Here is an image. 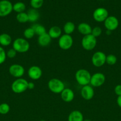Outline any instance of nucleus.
Returning a JSON list of instances; mask_svg holds the SVG:
<instances>
[{
	"mask_svg": "<svg viewBox=\"0 0 121 121\" xmlns=\"http://www.w3.org/2000/svg\"><path fill=\"white\" fill-rule=\"evenodd\" d=\"M27 15L28 17V21H30V22H35L37 20H38L40 17L39 11L34 8L29 9L27 13Z\"/></svg>",
	"mask_w": 121,
	"mask_h": 121,
	"instance_id": "412c9836",
	"label": "nucleus"
},
{
	"mask_svg": "<svg viewBox=\"0 0 121 121\" xmlns=\"http://www.w3.org/2000/svg\"><path fill=\"white\" fill-rule=\"evenodd\" d=\"M73 44V39L71 35L64 34L59 38L58 45L61 49L66 50L72 47Z\"/></svg>",
	"mask_w": 121,
	"mask_h": 121,
	"instance_id": "423d86ee",
	"label": "nucleus"
},
{
	"mask_svg": "<svg viewBox=\"0 0 121 121\" xmlns=\"http://www.w3.org/2000/svg\"><path fill=\"white\" fill-rule=\"evenodd\" d=\"M26 9V5L23 2H18L13 5V10L17 13H23Z\"/></svg>",
	"mask_w": 121,
	"mask_h": 121,
	"instance_id": "393cba45",
	"label": "nucleus"
},
{
	"mask_svg": "<svg viewBox=\"0 0 121 121\" xmlns=\"http://www.w3.org/2000/svg\"><path fill=\"white\" fill-rule=\"evenodd\" d=\"M13 10V5L8 0L0 1V17L7 16Z\"/></svg>",
	"mask_w": 121,
	"mask_h": 121,
	"instance_id": "6e6552de",
	"label": "nucleus"
},
{
	"mask_svg": "<svg viewBox=\"0 0 121 121\" xmlns=\"http://www.w3.org/2000/svg\"><path fill=\"white\" fill-rule=\"evenodd\" d=\"M84 118L81 112L79 111H73L70 113L68 121H83Z\"/></svg>",
	"mask_w": 121,
	"mask_h": 121,
	"instance_id": "6ab92c4d",
	"label": "nucleus"
},
{
	"mask_svg": "<svg viewBox=\"0 0 121 121\" xmlns=\"http://www.w3.org/2000/svg\"><path fill=\"white\" fill-rule=\"evenodd\" d=\"M105 80L106 78L104 74L102 73H96L91 76L90 83L94 87H100L104 84Z\"/></svg>",
	"mask_w": 121,
	"mask_h": 121,
	"instance_id": "9d476101",
	"label": "nucleus"
},
{
	"mask_svg": "<svg viewBox=\"0 0 121 121\" xmlns=\"http://www.w3.org/2000/svg\"><path fill=\"white\" fill-rule=\"evenodd\" d=\"M104 27L107 30L112 31L117 29L119 26V20L116 17L109 16L104 21Z\"/></svg>",
	"mask_w": 121,
	"mask_h": 121,
	"instance_id": "9b49d317",
	"label": "nucleus"
},
{
	"mask_svg": "<svg viewBox=\"0 0 121 121\" xmlns=\"http://www.w3.org/2000/svg\"><path fill=\"white\" fill-rule=\"evenodd\" d=\"M62 99L65 102H70L74 99V93L71 89L69 88H65L60 93Z\"/></svg>",
	"mask_w": 121,
	"mask_h": 121,
	"instance_id": "2eb2a0df",
	"label": "nucleus"
},
{
	"mask_svg": "<svg viewBox=\"0 0 121 121\" xmlns=\"http://www.w3.org/2000/svg\"><path fill=\"white\" fill-rule=\"evenodd\" d=\"M47 33L52 39H58L61 36L62 30L58 26H53L50 28Z\"/></svg>",
	"mask_w": 121,
	"mask_h": 121,
	"instance_id": "a211bd4d",
	"label": "nucleus"
},
{
	"mask_svg": "<svg viewBox=\"0 0 121 121\" xmlns=\"http://www.w3.org/2000/svg\"><path fill=\"white\" fill-rule=\"evenodd\" d=\"M28 75L33 80H38L42 76V70L37 66H32L28 69Z\"/></svg>",
	"mask_w": 121,
	"mask_h": 121,
	"instance_id": "4468645a",
	"label": "nucleus"
},
{
	"mask_svg": "<svg viewBox=\"0 0 121 121\" xmlns=\"http://www.w3.org/2000/svg\"><path fill=\"white\" fill-rule=\"evenodd\" d=\"M6 57H7V54L4 49L0 46V65H2L5 61Z\"/></svg>",
	"mask_w": 121,
	"mask_h": 121,
	"instance_id": "7c9ffc66",
	"label": "nucleus"
},
{
	"mask_svg": "<svg viewBox=\"0 0 121 121\" xmlns=\"http://www.w3.org/2000/svg\"><path fill=\"white\" fill-rule=\"evenodd\" d=\"M93 18L97 22H103L109 17V13L104 8H98L94 11Z\"/></svg>",
	"mask_w": 121,
	"mask_h": 121,
	"instance_id": "1a4fd4ad",
	"label": "nucleus"
},
{
	"mask_svg": "<svg viewBox=\"0 0 121 121\" xmlns=\"http://www.w3.org/2000/svg\"><path fill=\"white\" fill-rule=\"evenodd\" d=\"M106 59V54L103 52L98 51L93 54L91 57V62L95 67H100L105 64Z\"/></svg>",
	"mask_w": 121,
	"mask_h": 121,
	"instance_id": "0eeeda50",
	"label": "nucleus"
},
{
	"mask_svg": "<svg viewBox=\"0 0 121 121\" xmlns=\"http://www.w3.org/2000/svg\"><path fill=\"white\" fill-rule=\"evenodd\" d=\"M97 44V39L92 34L84 35L82 39V47L85 50H92L96 47Z\"/></svg>",
	"mask_w": 121,
	"mask_h": 121,
	"instance_id": "39448f33",
	"label": "nucleus"
},
{
	"mask_svg": "<svg viewBox=\"0 0 121 121\" xmlns=\"http://www.w3.org/2000/svg\"><path fill=\"white\" fill-rule=\"evenodd\" d=\"M75 26L74 23L71 21H68L66 22L64 26V31L66 34L71 35L75 30Z\"/></svg>",
	"mask_w": 121,
	"mask_h": 121,
	"instance_id": "4be33fe9",
	"label": "nucleus"
},
{
	"mask_svg": "<svg viewBox=\"0 0 121 121\" xmlns=\"http://www.w3.org/2000/svg\"><path fill=\"white\" fill-rule=\"evenodd\" d=\"M115 93L117 96H121V85H117L115 87Z\"/></svg>",
	"mask_w": 121,
	"mask_h": 121,
	"instance_id": "473e14b6",
	"label": "nucleus"
},
{
	"mask_svg": "<svg viewBox=\"0 0 121 121\" xmlns=\"http://www.w3.org/2000/svg\"><path fill=\"white\" fill-rule=\"evenodd\" d=\"M13 48L17 53H24L28 52L30 48V44L26 39L18 38L14 41Z\"/></svg>",
	"mask_w": 121,
	"mask_h": 121,
	"instance_id": "f03ea898",
	"label": "nucleus"
},
{
	"mask_svg": "<svg viewBox=\"0 0 121 121\" xmlns=\"http://www.w3.org/2000/svg\"><path fill=\"white\" fill-rule=\"evenodd\" d=\"M17 53V52L13 48L8 50V51L7 52L6 54H7V57L10 58V59H13V58H14L16 56Z\"/></svg>",
	"mask_w": 121,
	"mask_h": 121,
	"instance_id": "2f4dec72",
	"label": "nucleus"
},
{
	"mask_svg": "<svg viewBox=\"0 0 121 121\" xmlns=\"http://www.w3.org/2000/svg\"><path fill=\"white\" fill-rule=\"evenodd\" d=\"M11 37L7 33L0 34V44L2 46H8L11 43Z\"/></svg>",
	"mask_w": 121,
	"mask_h": 121,
	"instance_id": "aec40b11",
	"label": "nucleus"
},
{
	"mask_svg": "<svg viewBox=\"0 0 121 121\" xmlns=\"http://www.w3.org/2000/svg\"><path fill=\"white\" fill-rule=\"evenodd\" d=\"M51 40L52 39L47 33L39 36L37 39L38 44L41 47H46L49 46L51 43Z\"/></svg>",
	"mask_w": 121,
	"mask_h": 121,
	"instance_id": "f3484780",
	"label": "nucleus"
},
{
	"mask_svg": "<svg viewBox=\"0 0 121 121\" xmlns=\"http://www.w3.org/2000/svg\"><path fill=\"white\" fill-rule=\"evenodd\" d=\"M117 104L121 108V96L117 97Z\"/></svg>",
	"mask_w": 121,
	"mask_h": 121,
	"instance_id": "f704fd0d",
	"label": "nucleus"
},
{
	"mask_svg": "<svg viewBox=\"0 0 121 121\" xmlns=\"http://www.w3.org/2000/svg\"><path fill=\"white\" fill-rule=\"evenodd\" d=\"M43 4V0H30V5L34 9H39Z\"/></svg>",
	"mask_w": 121,
	"mask_h": 121,
	"instance_id": "cd10ccee",
	"label": "nucleus"
},
{
	"mask_svg": "<svg viewBox=\"0 0 121 121\" xmlns=\"http://www.w3.org/2000/svg\"><path fill=\"white\" fill-rule=\"evenodd\" d=\"M32 28H33V30H34L35 34H37V35H38L39 36L45 34V33H46V28H45V27H44L43 26H42V25L41 24H35L33 25Z\"/></svg>",
	"mask_w": 121,
	"mask_h": 121,
	"instance_id": "5701e85b",
	"label": "nucleus"
},
{
	"mask_svg": "<svg viewBox=\"0 0 121 121\" xmlns=\"http://www.w3.org/2000/svg\"><path fill=\"white\" fill-rule=\"evenodd\" d=\"M28 83L26 79L19 78L12 83V91L15 93H23L28 89Z\"/></svg>",
	"mask_w": 121,
	"mask_h": 121,
	"instance_id": "7ed1b4c3",
	"label": "nucleus"
},
{
	"mask_svg": "<svg viewBox=\"0 0 121 121\" xmlns=\"http://www.w3.org/2000/svg\"><path fill=\"white\" fill-rule=\"evenodd\" d=\"M48 88L52 92L60 93L65 89V85L60 80L56 78L51 79L48 82Z\"/></svg>",
	"mask_w": 121,
	"mask_h": 121,
	"instance_id": "20e7f679",
	"label": "nucleus"
},
{
	"mask_svg": "<svg viewBox=\"0 0 121 121\" xmlns=\"http://www.w3.org/2000/svg\"><path fill=\"white\" fill-rule=\"evenodd\" d=\"M81 95L83 99L86 100H90L94 95V91L92 86L90 85L83 86L81 91Z\"/></svg>",
	"mask_w": 121,
	"mask_h": 121,
	"instance_id": "ddd939ff",
	"label": "nucleus"
},
{
	"mask_svg": "<svg viewBox=\"0 0 121 121\" xmlns=\"http://www.w3.org/2000/svg\"><path fill=\"white\" fill-rule=\"evenodd\" d=\"M102 33V28L100 27H95L94 28H92V31H91V34L94 37H98L100 35H101Z\"/></svg>",
	"mask_w": 121,
	"mask_h": 121,
	"instance_id": "c756f323",
	"label": "nucleus"
},
{
	"mask_svg": "<svg viewBox=\"0 0 121 121\" xmlns=\"http://www.w3.org/2000/svg\"><path fill=\"white\" fill-rule=\"evenodd\" d=\"M91 75L90 72L85 69H79L75 73V79L78 84L81 86L88 85L90 83Z\"/></svg>",
	"mask_w": 121,
	"mask_h": 121,
	"instance_id": "f257e3e1",
	"label": "nucleus"
},
{
	"mask_svg": "<svg viewBox=\"0 0 121 121\" xmlns=\"http://www.w3.org/2000/svg\"><path fill=\"white\" fill-rule=\"evenodd\" d=\"M10 107L6 103H3L0 105V114L6 115L9 112Z\"/></svg>",
	"mask_w": 121,
	"mask_h": 121,
	"instance_id": "c85d7f7f",
	"label": "nucleus"
},
{
	"mask_svg": "<svg viewBox=\"0 0 121 121\" xmlns=\"http://www.w3.org/2000/svg\"><path fill=\"white\" fill-rule=\"evenodd\" d=\"M77 29L80 34L84 35L91 34L92 31V28L91 26L86 22H81L79 24L78 26Z\"/></svg>",
	"mask_w": 121,
	"mask_h": 121,
	"instance_id": "dca6fc26",
	"label": "nucleus"
},
{
	"mask_svg": "<svg viewBox=\"0 0 121 121\" xmlns=\"http://www.w3.org/2000/svg\"><path fill=\"white\" fill-rule=\"evenodd\" d=\"M23 34L26 39H31L34 37V35H35V33H34L33 28L32 27H30V28H27L25 30Z\"/></svg>",
	"mask_w": 121,
	"mask_h": 121,
	"instance_id": "bb28decb",
	"label": "nucleus"
},
{
	"mask_svg": "<svg viewBox=\"0 0 121 121\" xmlns=\"http://www.w3.org/2000/svg\"><path fill=\"white\" fill-rule=\"evenodd\" d=\"M117 62V57L114 54H109L106 56V63L110 66H113L115 65Z\"/></svg>",
	"mask_w": 121,
	"mask_h": 121,
	"instance_id": "a878e982",
	"label": "nucleus"
},
{
	"mask_svg": "<svg viewBox=\"0 0 121 121\" xmlns=\"http://www.w3.org/2000/svg\"><path fill=\"white\" fill-rule=\"evenodd\" d=\"M40 121H46L45 120H40Z\"/></svg>",
	"mask_w": 121,
	"mask_h": 121,
	"instance_id": "e433bc0d",
	"label": "nucleus"
},
{
	"mask_svg": "<svg viewBox=\"0 0 121 121\" xmlns=\"http://www.w3.org/2000/svg\"><path fill=\"white\" fill-rule=\"evenodd\" d=\"M16 20L20 23H26L28 21V17L27 13L23 12V13H18L16 15Z\"/></svg>",
	"mask_w": 121,
	"mask_h": 121,
	"instance_id": "b1692460",
	"label": "nucleus"
},
{
	"mask_svg": "<svg viewBox=\"0 0 121 121\" xmlns=\"http://www.w3.org/2000/svg\"><path fill=\"white\" fill-rule=\"evenodd\" d=\"M34 88V84L33 82L28 83V89L32 90Z\"/></svg>",
	"mask_w": 121,
	"mask_h": 121,
	"instance_id": "72a5a7b5",
	"label": "nucleus"
},
{
	"mask_svg": "<svg viewBox=\"0 0 121 121\" xmlns=\"http://www.w3.org/2000/svg\"><path fill=\"white\" fill-rule=\"evenodd\" d=\"M24 68L21 65L18 64L12 65L9 68V73L12 76L17 78H20L24 74Z\"/></svg>",
	"mask_w": 121,
	"mask_h": 121,
	"instance_id": "f8f14e48",
	"label": "nucleus"
},
{
	"mask_svg": "<svg viewBox=\"0 0 121 121\" xmlns=\"http://www.w3.org/2000/svg\"><path fill=\"white\" fill-rule=\"evenodd\" d=\"M83 121H91L90 120V119H85V120H84Z\"/></svg>",
	"mask_w": 121,
	"mask_h": 121,
	"instance_id": "c9c22d12",
	"label": "nucleus"
}]
</instances>
